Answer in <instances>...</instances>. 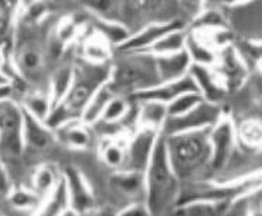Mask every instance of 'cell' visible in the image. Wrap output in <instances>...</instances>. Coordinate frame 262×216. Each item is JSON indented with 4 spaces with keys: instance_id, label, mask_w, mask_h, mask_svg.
Wrapping results in <instances>:
<instances>
[{
    "instance_id": "cell-17",
    "label": "cell",
    "mask_w": 262,
    "mask_h": 216,
    "mask_svg": "<svg viewBox=\"0 0 262 216\" xmlns=\"http://www.w3.org/2000/svg\"><path fill=\"white\" fill-rule=\"evenodd\" d=\"M111 185L116 192L122 194L126 198H138L145 195V175L132 170H114L111 175Z\"/></svg>"
},
{
    "instance_id": "cell-36",
    "label": "cell",
    "mask_w": 262,
    "mask_h": 216,
    "mask_svg": "<svg viewBox=\"0 0 262 216\" xmlns=\"http://www.w3.org/2000/svg\"><path fill=\"white\" fill-rule=\"evenodd\" d=\"M81 5L94 17L112 18L111 14L116 10V0H81Z\"/></svg>"
},
{
    "instance_id": "cell-15",
    "label": "cell",
    "mask_w": 262,
    "mask_h": 216,
    "mask_svg": "<svg viewBox=\"0 0 262 216\" xmlns=\"http://www.w3.org/2000/svg\"><path fill=\"white\" fill-rule=\"evenodd\" d=\"M54 133L57 141L74 151L88 150L94 140L91 126H88L79 117L64 123Z\"/></svg>"
},
{
    "instance_id": "cell-4",
    "label": "cell",
    "mask_w": 262,
    "mask_h": 216,
    "mask_svg": "<svg viewBox=\"0 0 262 216\" xmlns=\"http://www.w3.org/2000/svg\"><path fill=\"white\" fill-rule=\"evenodd\" d=\"M111 64L98 65L82 60L74 65V81L66 99L60 102L74 117H79L81 112L92 93L105 82H108Z\"/></svg>"
},
{
    "instance_id": "cell-5",
    "label": "cell",
    "mask_w": 262,
    "mask_h": 216,
    "mask_svg": "<svg viewBox=\"0 0 262 216\" xmlns=\"http://www.w3.org/2000/svg\"><path fill=\"white\" fill-rule=\"evenodd\" d=\"M208 143L210 162L207 175H211V180H215L223 175L228 164L231 162L235 151L238 150L235 123L231 116L223 113L213 126L208 129Z\"/></svg>"
},
{
    "instance_id": "cell-9",
    "label": "cell",
    "mask_w": 262,
    "mask_h": 216,
    "mask_svg": "<svg viewBox=\"0 0 262 216\" xmlns=\"http://www.w3.org/2000/svg\"><path fill=\"white\" fill-rule=\"evenodd\" d=\"M177 29H186V24L180 18H171L167 21H156L145 26L136 33H132L129 38L121 45L116 47L119 54H130V53H143L153 45L160 37Z\"/></svg>"
},
{
    "instance_id": "cell-7",
    "label": "cell",
    "mask_w": 262,
    "mask_h": 216,
    "mask_svg": "<svg viewBox=\"0 0 262 216\" xmlns=\"http://www.w3.org/2000/svg\"><path fill=\"white\" fill-rule=\"evenodd\" d=\"M224 113L217 103H210L201 101L189 112L177 116H167L165 125L162 127V134H177V133L199 132L208 130L214 123Z\"/></svg>"
},
{
    "instance_id": "cell-42",
    "label": "cell",
    "mask_w": 262,
    "mask_h": 216,
    "mask_svg": "<svg viewBox=\"0 0 262 216\" xmlns=\"http://www.w3.org/2000/svg\"><path fill=\"white\" fill-rule=\"evenodd\" d=\"M7 96H13L12 86H0V99L7 98Z\"/></svg>"
},
{
    "instance_id": "cell-43",
    "label": "cell",
    "mask_w": 262,
    "mask_h": 216,
    "mask_svg": "<svg viewBox=\"0 0 262 216\" xmlns=\"http://www.w3.org/2000/svg\"><path fill=\"white\" fill-rule=\"evenodd\" d=\"M189 3H191V5H200V3H203L204 0H187Z\"/></svg>"
},
{
    "instance_id": "cell-21",
    "label": "cell",
    "mask_w": 262,
    "mask_h": 216,
    "mask_svg": "<svg viewBox=\"0 0 262 216\" xmlns=\"http://www.w3.org/2000/svg\"><path fill=\"white\" fill-rule=\"evenodd\" d=\"M136 103V127H146L162 133L167 117V106L155 101H142Z\"/></svg>"
},
{
    "instance_id": "cell-33",
    "label": "cell",
    "mask_w": 262,
    "mask_h": 216,
    "mask_svg": "<svg viewBox=\"0 0 262 216\" xmlns=\"http://www.w3.org/2000/svg\"><path fill=\"white\" fill-rule=\"evenodd\" d=\"M134 106V102L129 99L128 96L122 95H114L110 103L106 105L102 117L98 123H104L110 126H116L119 123H122L125 117L128 116L130 109Z\"/></svg>"
},
{
    "instance_id": "cell-20",
    "label": "cell",
    "mask_w": 262,
    "mask_h": 216,
    "mask_svg": "<svg viewBox=\"0 0 262 216\" xmlns=\"http://www.w3.org/2000/svg\"><path fill=\"white\" fill-rule=\"evenodd\" d=\"M40 215H75L70 206V197H68L67 185L64 178H60V181L55 184V186L43 198V202L37 210Z\"/></svg>"
},
{
    "instance_id": "cell-2",
    "label": "cell",
    "mask_w": 262,
    "mask_h": 216,
    "mask_svg": "<svg viewBox=\"0 0 262 216\" xmlns=\"http://www.w3.org/2000/svg\"><path fill=\"white\" fill-rule=\"evenodd\" d=\"M163 137L169 161L180 182L207 177L210 162L208 130L163 134Z\"/></svg>"
},
{
    "instance_id": "cell-18",
    "label": "cell",
    "mask_w": 262,
    "mask_h": 216,
    "mask_svg": "<svg viewBox=\"0 0 262 216\" xmlns=\"http://www.w3.org/2000/svg\"><path fill=\"white\" fill-rule=\"evenodd\" d=\"M21 0H0V47L12 53Z\"/></svg>"
},
{
    "instance_id": "cell-6",
    "label": "cell",
    "mask_w": 262,
    "mask_h": 216,
    "mask_svg": "<svg viewBox=\"0 0 262 216\" xmlns=\"http://www.w3.org/2000/svg\"><path fill=\"white\" fill-rule=\"evenodd\" d=\"M23 122L25 110L16 98L0 99V154L3 158L18 160L23 156Z\"/></svg>"
},
{
    "instance_id": "cell-8",
    "label": "cell",
    "mask_w": 262,
    "mask_h": 216,
    "mask_svg": "<svg viewBox=\"0 0 262 216\" xmlns=\"http://www.w3.org/2000/svg\"><path fill=\"white\" fill-rule=\"evenodd\" d=\"M160 134L162 133L153 129L136 127L134 134L129 136L126 140V156L122 168L145 173L155 149V144Z\"/></svg>"
},
{
    "instance_id": "cell-26",
    "label": "cell",
    "mask_w": 262,
    "mask_h": 216,
    "mask_svg": "<svg viewBox=\"0 0 262 216\" xmlns=\"http://www.w3.org/2000/svg\"><path fill=\"white\" fill-rule=\"evenodd\" d=\"M94 29L95 34L102 37L105 41H108L114 48L121 45L132 34L128 27L118 21L115 18L94 17Z\"/></svg>"
},
{
    "instance_id": "cell-11",
    "label": "cell",
    "mask_w": 262,
    "mask_h": 216,
    "mask_svg": "<svg viewBox=\"0 0 262 216\" xmlns=\"http://www.w3.org/2000/svg\"><path fill=\"white\" fill-rule=\"evenodd\" d=\"M62 178L67 185L70 206L75 215L92 213L95 206V195L86 177L74 165L62 168Z\"/></svg>"
},
{
    "instance_id": "cell-27",
    "label": "cell",
    "mask_w": 262,
    "mask_h": 216,
    "mask_svg": "<svg viewBox=\"0 0 262 216\" xmlns=\"http://www.w3.org/2000/svg\"><path fill=\"white\" fill-rule=\"evenodd\" d=\"M6 199L9 205L14 209L21 212H33V213H37L43 202V197L38 195L31 186L16 185V184H13L12 189L6 195Z\"/></svg>"
},
{
    "instance_id": "cell-19",
    "label": "cell",
    "mask_w": 262,
    "mask_h": 216,
    "mask_svg": "<svg viewBox=\"0 0 262 216\" xmlns=\"http://www.w3.org/2000/svg\"><path fill=\"white\" fill-rule=\"evenodd\" d=\"M126 140L128 136L112 134L102 138L98 146L99 160L112 170H119L123 167L126 156Z\"/></svg>"
},
{
    "instance_id": "cell-13",
    "label": "cell",
    "mask_w": 262,
    "mask_h": 216,
    "mask_svg": "<svg viewBox=\"0 0 262 216\" xmlns=\"http://www.w3.org/2000/svg\"><path fill=\"white\" fill-rule=\"evenodd\" d=\"M189 75L194 81L197 92L206 102L220 105L228 93L214 66L191 64Z\"/></svg>"
},
{
    "instance_id": "cell-10",
    "label": "cell",
    "mask_w": 262,
    "mask_h": 216,
    "mask_svg": "<svg viewBox=\"0 0 262 216\" xmlns=\"http://www.w3.org/2000/svg\"><path fill=\"white\" fill-rule=\"evenodd\" d=\"M213 66L226 86L227 92L239 89L251 75V71L238 55L234 44L220 50L217 53V61Z\"/></svg>"
},
{
    "instance_id": "cell-32",
    "label": "cell",
    "mask_w": 262,
    "mask_h": 216,
    "mask_svg": "<svg viewBox=\"0 0 262 216\" xmlns=\"http://www.w3.org/2000/svg\"><path fill=\"white\" fill-rule=\"evenodd\" d=\"M187 36H189V31L186 30V29L173 30L165 34L163 37H160L158 41L155 42L153 45H150L143 53L150 55H166L182 51L186 47Z\"/></svg>"
},
{
    "instance_id": "cell-28",
    "label": "cell",
    "mask_w": 262,
    "mask_h": 216,
    "mask_svg": "<svg viewBox=\"0 0 262 216\" xmlns=\"http://www.w3.org/2000/svg\"><path fill=\"white\" fill-rule=\"evenodd\" d=\"M191 64H201V65L213 66L217 61V53L204 38H201L197 33H189L186 40V47Z\"/></svg>"
},
{
    "instance_id": "cell-35",
    "label": "cell",
    "mask_w": 262,
    "mask_h": 216,
    "mask_svg": "<svg viewBox=\"0 0 262 216\" xmlns=\"http://www.w3.org/2000/svg\"><path fill=\"white\" fill-rule=\"evenodd\" d=\"M201 101H204L199 92H186L179 95L176 99H173L170 103H167V116H177L189 112L195 105H199Z\"/></svg>"
},
{
    "instance_id": "cell-12",
    "label": "cell",
    "mask_w": 262,
    "mask_h": 216,
    "mask_svg": "<svg viewBox=\"0 0 262 216\" xmlns=\"http://www.w3.org/2000/svg\"><path fill=\"white\" fill-rule=\"evenodd\" d=\"M186 92H197L194 81L191 79L189 74L186 77L174 79V81H165V82H159L153 85L147 89L136 92L132 96H129V99L132 102H142V101H155L160 103H170L173 99H176L177 96L186 93Z\"/></svg>"
},
{
    "instance_id": "cell-31",
    "label": "cell",
    "mask_w": 262,
    "mask_h": 216,
    "mask_svg": "<svg viewBox=\"0 0 262 216\" xmlns=\"http://www.w3.org/2000/svg\"><path fill=\"white\" fill-rule=\"evenodd\" d=\"M230 202H211V201H189L184 204L176 205L171 213L177 215H224L228 212Z\"/></svg>"
},
{
    "instance_id": "cell-37",
    "label": "cell",
    "mask_w": 262,
    "mask_h": 216,
    "mask_svg": "<svg viewBox=\"0 0 262 216\" xmlns=\"http://www.w3.org/2000/svg\"><path fill=\"white\" fill-rule=\"evenodd\" d=\"M13 180L12 175H10V171L7 168L6 162H5V158L0 154V197L6 198V195L9 194V191L12 189L13 186Z\"/></svg>"
},
{
    "instance_id": "cell-29",
    "label": "cell",
    "mask_w": 262,
    "mask_h": 216,
    "mask_svg": "<svg viewBox=\"0 0 262 216\" xmlns=\"http://www.w3.org/2000/svg\"><path fill=\"white\" fill-rule=\"evenodd\" d=\"M82 60L98 65L111 64L114 60V47L102 37L95 34L82 44Z\"/></svg>"
},
{
    "instance_id": "cell-22",
    "label": "cell",
    "mask_w": 262,
    "mask_h": 216,
    "mask_svg": "<svg viewBox=\"0 0 262 216\" xmlns=\"http://www.w3.org/2000/svg\"><path fill=\"white\" fill-rule=\"evenodd\" d=\"M114 90L111 89L108 82H105L104 85H101L98 88L92 96L88 99V102L85 103V106L81 112L79 119L82 120L84 123H86L88 126H95L98 122L102 117L106 105L110 103V101L114 98Z\"/></svg>"
},
{
    "instance_id": "cell-3",
    "label": "cell",
    "mask_w": 262,
    "mask_h": 216,
    "mask_svg": "<svg viewBox=\"0 0 262 216\" xmlns=\"http://www.w3.org/2000/svg\"><path fill=\"white\" fill-rule=\"evenodd\" d=\"M159 84L155 57L146 53L119 54L111 62L108 85L115 95L132 96Z\"/></svg>"
},
{
    "instance_id": "cell-25",
    "label": "cell",
    "mask_w": 262,
    "mask_h": 216,
    "mask_svg": "<svg viewBox=\"0 0 262 216\" xmlns=\"http://www.w3.org/2000/svg\"><path fill=\"white\" fill-rule=\"evenodd\" d=\"M17 101L21 103V106L27 113H30L31 116L43 120V122L47 120L50 112L53 109V101H51L47 89L27 90Z\"/></svg>"
},
{
    "instance_id": "cell-14",
    "label": "cell",
    "mask_w": 262,
    "mask_h": 216,
    "mask_svg": "<svg viewBox=\"0 0 262 216\" xmlns=\"http://www.w3.org/2000/svg\"><path fill=\"white\" fill-rule=\"evenodd\" d=\"M25 110V109H23ZM55 141V133L50 129L46 122L37 119L25 110V122H23V144L25 151L33 153H44L51 147Z\"/></svg>"
},
{
    "instance_id": "cell-23",
    "label": "cell",
    "mask_w": 262,
    "mask_h": 216,
    "mask_svg": "<svg viewBox=\"0 0 262 216\" xmlns=\"http://www.w3.org/2000/svg\"><path fill=\"white\" fill-rule=\"evenodd\" d=\"M73 81L74 65H71V64H62L51 72L47 90H49L50 98L53 101V106L66 99V96L68 95V92L71 89Z\"/></svg>"
},
{
    "instance_id": "cell-40",
    "label": "cell",
    "mask_w": 262,
    "mask_h": 216,
    "mask_svg": "<svg viewBox=\"0 0 262 216\" xmlns=\"http://www.w3.org/2000/svg\"><path fill=\"white\" fill-rule=\"evenodd\" d=\"M227 7H241L251 5V3H255L258 0H221Z\"/></svg>"
},
{
    "instance_id": "cell-38",
    "label": "cell",
    "mask_w": 262,
    "mask_h": 216,
    "mask_svg": "<svg viewBox=\"0 0 262 216\" xmlns=\"http://www.w3.org/2000/svg\"><path fill=\"white\" fill-rule=\"evenodd\" d=\"M166 0H132L134 7L140 13H156L162 10Z\"/></svg>"
},
{
    "instance_id": "cell-16",
    "label": "cell",
    "mask_w": 262,
    "mask_h": 216,
    "mask_svg": "<svg viewBox=\"0 0 262 216\" xmlns=\"http://www.w3.org/2000/svg\"><path fill=\"white\" fill-rule=\"evenodd\" d=\"M155 65L158 72L159 82L165 81H174V79L186 77L189 74L191 61L186 50L177 51L173 54L153 55Z\"/></svg>"
},
{
    "instance_id": "cell-39",
    "label": "cell",
    "mask_w": 262,
    "mask_h": 216,
    "mask_svg": "<svg viewBox=\"0 0 262 216\" xmlns=\"http://www.w3.org/2000/svg\"><path fill=\"white\" fill-rule=\"evenodd\" d=\"M118 213L119 215H150L143 199L130 202L126 206H123L121 210H118Z\"/></svg>"
},
{
    "instance_id": "cell-41",
    "label": "cell",
    "mask_w": 262,
    "mask_h": 216,
    "mask_svg": "<svg viewBox=\"0 0 262 216\" xmlns=\"http://www.w3.org/2000/svg\"><path fill=\"white\" fill-rule=\"evenodd\" d=\"M12 82H10V78L6 75V72L3 69H0V86H10Z\"/></svg>"
},
{
    "instance_id": "cell-30",
    "label": "cell",
    "mask_w": 262,
    "mask_h": 216,
    "mask_svg": "<svg viewBox=\"0 0 262 216\" xmlns=\"http://www.w3.org/2000/svg\"><path fill=\"white\" fill-rule=\"evenodd\" d=\"M238 146L241 149L258 153L261 149V120L256 117L243 120L235 125Z\"/></svg>"
},
{
    "instance_id": "cell-1",
    "label": "cell",
    "mask_w": 262,
    "mask_h": 216,
    "mask_svg": "<svg viewBox=\"0 0 262 216\" xmlns=\"http://www.w3.org/2000/svg\"><path fill=\"white\" fill-rule=\"evenodd\" d=\"M145 195L150 215H166L174 209L180 194L182 182L177 178L167 157L163 134L155 144L150 160L145 170Z\"/></svg>"
},
{
    "instance_id": "cell-34",
    "label": "cell",
    "mask_w": 262,
    "mask_h": 216,
    "mask_svg": "<svg viewBox=\"0 0 262 216\" xmlns=\"http://www.w3.org/2000/svg\"><path fill=\"white\" fill-rule=\"evenodd\" d=\"M227 18L217 9H204L193 18V31H206L227 27Z\"/></svg>"
},
{
    "instance_id": "cell-24",
    "label": "cell",
    "mask_w": 262,
    "mask_h": 216,
    "mask_svg": "<svg viewBox=\"0 0 262 216\" xmlns=\"http://www.w3.org/2000/svg\"><path fill=\"white\" fill-rule=\"evenodd\" d=\"M61 175L62 170L54 162H41L34 168L31 174L30 186L44 198L60 181Z\"/></svg>"
}]
</instances>
